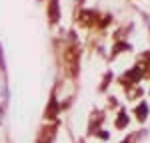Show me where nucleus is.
<instances>
[{"mask_svg": "<svg viewBox=\"0 0 150 143\" xmlns=\"http://www.w3.org/2000/svg\"><path fill=\"white\" fill-rule=\"evenodd\" d=\"M138 115L140 117H146V105H140L138 107Z\"/></svg>", "mask_w": 150, "mask_h": 143, "instance_id": "nucleus-1", "label": "nucleus"}]
</instances>
